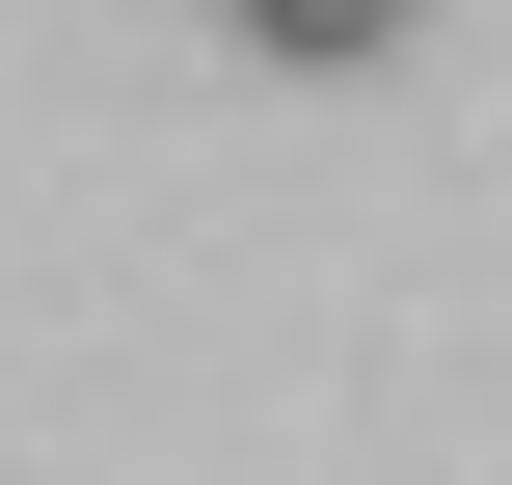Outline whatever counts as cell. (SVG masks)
<instances>
[{"label": "cell", "instance_id": "6da1fadb", "mask_svg": "<svg viewBox=\"0 0 512 485\" xmlns=\"http://www.w3.org/2000/svg\"><path fill=\"white\" fill-rule=\"evenodd\" d=\"M216 27H243V54H270V81H378V54H405V27H432V0H216Z\"/></svg>", "mask_w": 512, "mask_h": 485}]
</instances>
